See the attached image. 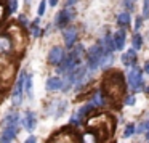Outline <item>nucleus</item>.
<instances>
[{
    "label": "nucleus",
    "mask_w": 149,
    "mask_h": 143,
    "mask_svg": "<svg viewBox=\"0 0 149 143\" xmlns=\"http://www.w3.org/2000/svg\"><path fill=\"white\" fill-rule=\"evenodd\" d=\"M112 61H114L112 53H104L103 60H101V68H103V69H109L111 64H112Z\"/></svg>",
    "instance_id": "5701e85b"
},
{
    "label": "nucleus",
    "mask_w": 149,
    "mask_h": 143,
    "mask_svg": "<svg viewBox=\"0 0 149 143\" xmlns=\"http://www.w3.org/2000/svg\"><path fill=\"white\" fill-rule=\"evenodd\" d=\"M24 143H37V138H36L34 135H31V137H29V138H27Z\"/></svg>",
    "instance_id": "473e14b6"
},
{
    "label": "nucleus",
    "mask_w": 149,
    "mask_h": 143,
    "mask_svg": "<svg viewBox=\"0 0 149 143\" xmlns=\"http://www.w3.org/2000/svg\"><path fill=\"white\" fill-rule=\"evenodd\" d=\"M132 2H135V0H132Z\"/></svg>",
    "instance_id": "a19ab883"
},
{
    "label": "nucleus",
    "mask_w": 149,
    "mask_h": 143,
    "mask_svg": "<svg viewBox=\"0 0 149 143\" xmlns=\"http://www.w3.org/2000/svg\"><path fill=\"white\" fill-rule=\"evenodd\" d=\"M101 47H103V50L106 53H111L112 50H116V45H114V37L111 36L109 32L104 34L103 40H101Z\"/></svg>",
    "instance_id": "a211bd4d"
},
{
    "label": "nucleus",
    "mask_w": 149,
    "mask_h": 143,
    "mask_svg": "<svg viewBox=\"0 0 149 143\" xmlns=\"http://www.w3.org/2000/svg\"><path fill=\"white\" fill-rule=\"evenodd\" d=\"M132 43H133L132 48L139 50V48L143 47V39H141V36H139V34H135V36H133V39H132Z\"/></svg>",
    "instance_id": "393cba45"
},
{
    "label": "nucleus",
    "mask_w": 149,
    "mask_h": 143,
    "mask_svg": "<svg viewBox=\"0 0 149 143\" xmlns=\"http://www.w3.org/2000/svg\"><path fill=\"white\" fill-rule=\"evenodd\" d=\"M135 124H128V125L125 127V130H123V137H125V138H130V137L133 135V133H135Z\"/></svg>",
    "instance_id": "a878e982"
},
{
    "label": "nucleus",
    "mask_w": 149,
    "mask_h": 143,
    "mask_svg": "<svg viewBox=\"0 0 149 143\" xmlns=\"http://www.w3.org/2000/svg\"><path fill=\"white\" fill-rule=\"evenodd\" d=\"M63 37H64V43L68 47H74L75 40H77V29L75 27H66L64 32H63Z\"/></svg>",
    "instance_id": "ddd939ff"
},
{
    "label": "nucleus",
    "mask_w": 149,
    "mask_h": 143,
    "mask_svg": "<svg viewBox=\"0 0 149 143\" xmlns=\"http://www.w3.org/2000/svg\"><path fill=\"white\" fill-rule=\"evenodd\" d=\"M93 106H95V104H91V103H90V104H85V106H82V108H80V109H79V111H77V113H75V114H74V116H72V119H71V122H72V124H74V125H79V124H80V122H82V121H84V119H85V117H87V116H88V114H90V113H91V111H93V109H95V108H93Z\"/></svg>",
    "instance_id": "9b49d317"
},
{
    "label": "nucleus",
    "mask_w": 149,
    "mask_h": 143,
    "mask_svg": "<svg viewBox=\"0 0 149 143\" xmlns=\"http://www.w3.org/2000/svg\"><path fill=\"white\" fill-rule=\"evenodd\" d=\"M13 40L8 34H3L0 36V53H10L13 50Z\"/></svg>",
    "instance_id": "4468645a"
},
{
    "label": "nucleus",
    "mask_w": 149,
    "mask_h": 143,
    "mask_svg": "<svg viewBox=\"0 0 149 143\" xmlns=\"http://www.w3.org/2000/svg\"><path fill=\"white\" fill-rule=\"evenodd\" d=\"M56 4H58V0H50V5L52 7H56Z\"/></svg>",
    "instance_id": "c9c22d12"
},
{
    "label": "nucleus",
    "mask_w": 149,
    "mask_h": 143,
    "mask_svg": "<svg viewBox=\"0 0 149 143\" xmlns=\"http://www.w3.org/2000/svg\"><path fill=\"white\" fill-rule=\"evenodd\" d=\"M146 137H148V138H149V130H148V133H146Z\"/></svg>",
    "instance_id": "58836bf2"
},
{
    "label": "nucleus",
    "mask_w": 149,
    "mask_h": 143,
    "mask_svg": "<svg viewBox=\"0 0 149 143\" xmlns=\"http://www.w3.org/2000/svg\"><path fill=\"white\" fill-rule=\"evenodd\" d=\"M24 82H26V72H21L19 79H18L16 85H15L13 95H11V101L15 106H19L23 103V95H24Z\"/></svg>",
    "instance_id": "6e6552de"
},
{
    "label": "nucleus",
    "mask_w": 149,
    "mask_h": 143,
    "mask_svg": "<svg viewBox=\"0 0 149 143\" xmlns=\"http://www.w3.org/2000/svg\"><path fill=\"white\" fill-rule=\"evenodd\" d=\"M8 36L11 37L13 40V45L16 47V50H23L24 45H26V39H24V34H23V29L21 26H10L8 29Z\"/></svg>",
    "instance_id": "0eeeda50"
},
{
    "label": "nucleus",
    "mask_w": 149,
    "mask_h": 143,
    "mask_svg": "<svg viewBox=\"0 0 149 143\" xmlns=\"http://www.w3.org/2000/svg\"><path fill=\"white\" fill-rule=\"evenodd\" d=\"M2 15H3V10H2V8H0V20H2Z\"/></svg>",
    "instance_id": "4c0bfd02"
},
{
    "label": "nucleus",
    "mask_w": 149,
    "mask_h": 143,
    "mask_svg": "<svg viewBox=\"0 0 149 143\" xmlns=\"http://www.w3.org/2000/svg\"><path fill=\"white\" fill-rule=\"evenodd\" d=\"M48 143H74L72 142V135L71 133H64V132H58L56 135L52 137Z\"/></svg>",
    "instance_id": "6ab92c4d"
},
{
    "label": "nucleus",
    "mask_w": 149,
    "mask_h": 143,
    "mask_svg": "<svg viewBox=\"0 0 149 143\" xmlns=\"http://www.w3.org/2000/svg\"><path fill=\"white\" fill-rule=\"evenodd\" d=\"M45 10H47V2H45V0H42V2H40V5H39V16H43Z\"/></svg>",
    "instance_id": "cd10ccee"
},
{
    "label": "nucleus",
    "mask_w": 149,
    "mask_h": 143,
    "mask_svg": "<svg viewBox=\"0 0 149 143\" xmlns=\"http://www.w3.org/2000/svg\"><path fill=\"white\" fill-rule=\"evenodd\" d=\"M125 39H127V32L123 29H119L114 36V45H116V50H123L125 47Z\"/></svg>",
    "instance_id": "f3484780"
},
{
    "label": "nucleus",
    "mask_w": 149,
    "mask_h": 143,
    "mask_svg": "<svg viewBox=\"0 0 149 143\" xmlns=\"http://www.w3.org/2000/svg\"><path fill=\"white\" fill-rule=\"evenodd\" d=\"M15 74V68L13 66H8V68H3L2 71H0V82L7 87L8 85V81H11V77H13Z\"/></svg>",
    "instance_id": "aec40b11"
},
{
    "label": "nucleus",
    "mask_w": 149,
    "mask_h": 143,
    "mask_svg": "<svg viewBox=\"0 0 149 143\" xmlns=\"http://www.w3.org/2000/svg\"><path fill=\"white\" fill-rule=\"evenodd\" d=\"M18 130H19V116L18 113L11 111L3 119V130L0 135V143H13V140L18 135Z\"/></svg>",
    "instance_id": "7ed1b4c3"
},
{
    "label": "nucleus",
    "mask_w": 149,
    "mask_h": 143,
    "mask_svg": "<svg viewBox=\"0 0 149 143\" xmlns=\"http://www.w3.org/2000/svg\"><path fill=\"white\" fill-rule=\"evenodd\" d=\"M66 60V53H64V48L63 47H52V50L48 52V63L50 64H55V66H59L63 61Z\"/></svg>",
    "instance_id": "9d476101"
},
{
    "label": "nucleus",
    "mask_w": 149,
    "mask_h": 143,
    "mask_svg": "<svg viewBox=\"0 0 149 143\" xmlns=\"http://www.w3.org/2000/svg\"><path fill=\"white\" fill-rule=\"evenodd\" d=\"M144 71H146V74H149V61L144 63Z\"/></svg>",
    "instance_id": "f704fd0d"
},
{
    "label": "nucleus",
    "mask_w": 149,
    "mask_h": 143,
    "mask_svg": "<svg viewBox=\"0 0 149 143\" xmlns=\"http://www.w3.org/2000/svg\"><path fill=\"white\" fill-rule=\"evenodd\" d=\"M37 23H39V20H37L34 24H31V34H32L34 37H39L40 36V29H39V26H37Z\"/></svg>",
    "instance_id": "bb28decb"
},
{
    "label": "nucleus",
    "mask_w": 149,
    "mask_h": 143,
    "mask_svg": "<svg viewBox=\"0 0 149 143\" xmlns=\"http://www.w3.org/2000/svg\"><path fill=\"white\" fill-rule=\"evenodd\" d=\"M74 2H75V0H68V5H72Z\"/></svg>",
    "instance_id": "e433bc0d"
},
{
    "label": "nucleus",
    "mask_w": 149,
    "mask_h": 143,
    "mask_svg": "<svg viewBox=\"0 0 149 143\" xmlns=\"http://www.w3.org/2000/svg\"><path fill=\"white\" fill-rule=\"evenodd\" d=\"M16 7H18V0H10V11L11 13L16 10Z\"/></svg>",
    "instance_id": "c756f323"
},
{
    "label": "nucleus",
    "mask_w": 149,
    "mask_h": 143,
    "mask_svg": "<svg viewBox=\"0 0 149 143\" xmlns=\"http://www.w3.org/2000/svg\"><path fill=\"white\" fill-rule=\"evenodd\" d=\"M74 16H75V10L72 7H68V8L61 10L58 15H56L55 24L58 27H64L66 24H69V21H71V20H74Z\"/></svg>",
    "instance_id": "1a4fd4ad"
},
{
    "label": "nucleus",
    "mask_w": 149,
    "mask_h": 143,
    "mask_svg": "<svg viewBox=\"0 0 149 143\" xmlns=\"http://www.w3.org/2000/svg\"><path fill=\"white\" fill-rule=\"evenodd\" d=\"M91 104H95V106H103L104 104V95L101 90H98L96 93H95L93 100H91Z\"/></svg>",
    "instance_id": "b1692460"
},
{
    "label": "nucleus",
    "mask_w": 149,
    "mask_h": 143,
    "mask_svg": "<svg viewBox=\"0 0 149 143\" xmlns=\"http://www.w3.org/2000/svg\"><path fill=\"white\" fill-rule=\"evenodd\" d=\"M104 56V50L101 45H91L87 52V63H88V71L93 72L101 66V60Z\"/></svg>",
    "instance_id": "20e7f679"
},
{
    "label": "nucleus",
    "mask_w": 149,
    "mask_h": 143,
    "mask_svg": "<svg viewBox=\"0 0 149 143\" xmlns=\"http://www.w3.org/2000/svg\"><path fill=\"white\" fill-rule=\"evenodd\" d=\"M19 23L23 24V26H27V20H26V16H24V15H19Z\"/></svg>",
    "instance_id": "2f4dec72"
},
{
    "label": "nucleus",
    "mask_w": 149,
    "mask_h": 143,
    "mask_svg": "<svg viewBox=\"0 0 149 143\" xmlns=\"http://www.w3.org/2000/svg\"><path fill=\"white\" fill-rule=\"evenodd\" d=\"M143 16H149V0H144V7H143Z\"/></svg>",
    "instance_id": "c85d7f7f"
},
{
    "label": "nucleus",
    "mask_w": 149,
    "mask_h": 143,
    "mask_svg": "<svg viewBox=\"0 0 149 143\" xmlns=\"http://www.w3.org/2000/svg\"><path fill=\"white\" fill-rule=\"evenodd\" d=\"M88 130H93V137L98 143L107 140V137L114 132V119L107 114H100L88 121Z\"/></svg>",
    "instance_id": "f03ea898"
},
{
    "label": "nucleus",
    "mask_w": 149,
    "mask_h": 143,
    "mask_svg": "<svg viewBox=\"0 0 149 143\" xmlns=\"http://www.w3.org/2000/svg\"><path fill=\"white\" fill-rule=\"evenodd\" d=\"M135 61H136V50L135 48L127 50V52L122 55V63L125 66H132V68H135Z\"/></svg>",
    "instance_id": "dca6fc26"
},
{
    "label": "nucleus",
    "mask_w": 149,
    "mask_h": 143,
    "mask_svg": "<svg viewBox=\"0 0 149 143\" xmlns=\"http://www.w3.org/2000/svg\"><path fill=\"white\" fill-rule=\"evenodd\" d=\"M135 103H136L135 97H128V98H127V104H128V106H133Z\"/></svg>",
    "instance_id": "7c9ffc66"
},
{
    "label": "nucleus",
    "mask_w": 149,
    "mask_h": 143,
    "mask_svg": "<svg viewBox=\"0 0 149 143\" xmlns=\"http://www.w3.org/2000/svg\"><path fill=\"white\" fill-rule=\"evenodd\" d=\"M66 109H68V101L66 100H53L52 103L47 106L45 113L48 114V116L58 119V117H61L63 114L66 113Z\"/></svg>",
    "instance_id": "39448f33"
},
{
    "label": "nucleus",
    "mask_w": 149,
    "mask_h": 143,
    "mask_svg": "<svg viewBox=\"0 0 149 143\" xmlns=\"http://www.w3.org/2000/svg\"><path fill=\"white\" fill-rule=\"evenodd\" d=\"M128 85L133 92H139L143 88V71L139 68H132L128 72Z\"/></svg>",
    "instance_id": "423d86ee"
},
{
    "label": "nucleus",
    "mask_w": 149,
    "mask_h": 143,
    "mask_svg": "<svg viewBox=\"0 0 149 143\" xmlns=\"http://www.w3.org/2000/svg\"><path fill=\"white\" fill-rule=\"evenodd\" d=\"M24 90L29 98L34 97V88H32V74H26V82H24Z\"/></svg>",
    "instance_id": "412c9836"
},
{
    "label": "nucleus",
    "mask_w": 149,
    "mask_h": 143,
    "mask_svg": "<svg viewBox=\"0 0 149 143\" xmlns=\"http://www.w3.org/2000/svg\"><path fill=\"white\" fill-rule=\"evenodd\" d=\"M21 122H23L24 129H26L27 132H32V130L37 127V116H36V113H32V111H26Z\"/></svg>",
    "instance_id": "f8f14e48"
},
{
    "label": "nucleus",
    "mask_w": 149,
    "mask_h": 143,
    "mask_svg": "<svg viewBox=\"0 0 149 143\" xmlns=\"http://www.w3.org/2000/svg\"><path fill=\"white\" fill-rule=\"evenodd\" d=\"M103 92L104 97L109 100L111 104L117 106L122 97L125 95V81L123 76L119 71L107 72V76L103 79Z\"/></svg>",
    "instance_id": "f257e3e1"
},
{
    "label": "nucleus",
    "mask_w": 149,
    "mask_h": 143,
    "mask_svg": "<svg viewBox=\"0 0 149 143\" xmlns=\"http://www.w3.org/2000/svg\"><path fill=\"white\" fill-rule=\"evenodd\" d=\"M139 26H141V18H138V20H136V24H135V31H138V29H139Z\"/></svg>",
    "instance_id": "72a5a7b5"
},
{
    "label": "nucleus",
    "mask_w": 149,
    "mask_h": 143,
    "mask_svg": "<svg viewBox=\"0 0 149 143\" xmlns=\"http://www.w3.org/2000/svg\"><path fill=\"white\" fill-rule=\"evenodd\" d=\"M64 88V81L61 77H50L47 81V90L50 92H56V90H63Z\"/></svg>",
    "instance_id": "2eb2a0df"
},
{
    "label": "nucleus",
    "mask_w": 149,
    "mask_h": 143,
    "mask_svg": "<svg viewBox=\"0 0 149 143\" xmlns=\"http://www.w3.org/2000/svg\"><path fill=\"white\" fill-rule=\"evenodd\" d=\"M146 92H148V93H149V87H148V88H146Z\"/></svg>",
    "instance_id": "ea45409f"
},
{
    "label": "nucleus",
    "mask_w": 149,
    "mask_h": 143,
    "mask_svg": "<svg viewBox=\"0 0 149 143\" xmlns=\"http://www.w3.org/2000/svg\"><path fill=\"white\" fill-rule=\"evenodd\" d=\"M117 24L120 26V29L127 27L130 24V15L128 13H119L117 15Z\"/></svg>",
    "instance_id": "4be33fe9"
}]
</instances>
